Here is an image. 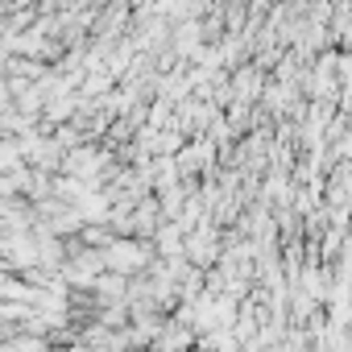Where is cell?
I'll return each mask as SVG.
<instances>
[{
	"mask_svg": "<svg viewBox=\"0 0 352 352\" xmlns=\"http://www.w3.org/2000/svg\"><path fill=\"white\" fill-rule=\"evenodd\" d=\"M108 261H112V270H137L141 261H145V253L137 249V245H112V253H108Z\"/></svg>",
	"mask_w": 352,
	"mask_h": 352,
	"instance_id": "6da1fadb",
	"label": "cell"
}]
</instances>
